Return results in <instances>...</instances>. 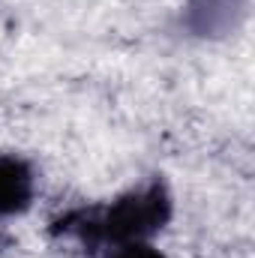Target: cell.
Segmentation results:
<instances>
[{"mask_svg":"<svg viewBox=\"0 0 255 258\" xmlns=\"http://www.w3.org/2000/svg\"><path fill=\"white\" fill-rule=\"evenodd\" d=\"M174 213L165 180L153 177L105 204L75 207L51 222L54 237H72L90 252H111L129 243H147Z\"/></svg>","mask_w":255,"mask_h":258,"instance_id":"1","label":"cell"},{"mask_svg":"<svg viewBox=\"0 0 255 258\" xmlns=\"http://www.w3.org/2000/svg\"><path fill=\"white\" fill-rule=\"evenodd\" d=\"M33 195H36L33 165L18 153H0V219L27 213Z\"/></svg>","mask_w":255,"mask_h":258,"instance_id":"2","label":"cell"},{"mask_svg":"<svg viewBox=\"0 0 255 258\" xmlns=\"http://www.w3.org/2000/svg\"><path fill=\"white\" fill-rule=\"evenodd\" d=\"M105 258H168V255L153 249L150 243H129V246H120V249H111Z\"/></svg>","mask_w":255,"mask_h":258,"instance_id":"3","label":"cell"}]
</instances>
